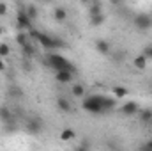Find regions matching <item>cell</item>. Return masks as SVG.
<instances>
[{
    "instance_id": "603a6c76",
    "label": "cell",
    "mask_w": 152,
    "mask_h": 151,
    "mask_svg": "<svg viewBox=\"0 0 152 151\" xmlns=\"http://www.w3.org/2000/svg\"><path fill=\"white\" fill-rule=\"evenodd\" d=\"M9 53H11V50H9V46H7L5 43H2V44H0V59H2V57H7Z\"/></svg>"
},
{
    "instance_id": "4fadbf2b",
    "label": "cell",
    "mask_w": 152,
    "mask_h": 151,
    "mask_svg": "<svg viewBox=\"0 0 152 151\" xmlns=\"http://www.w3.org/2000/svg\"><path fill=\"white\" fill-rule=\"evenodd\" d=\"M57 107L62 110V112H71V103L67 98H58L57 100Z\"/></svg>"
},
{
    "instance_id": "9c48e42d",
    "label": "cell",
    "mask_w": 152,
    "mask_h": 151,
    "mask_svg": "<svg viewBox=\"0 0 152 151\" xmlns=\"http://www.w3.org/2000/svg\"><path fill=\"white\" fill-rule=\"evenodd\" d=\"M96 50H97L101 55H108V53H110V43L104 41V39H99V41L96 43Z\"/></svg>"
},
{
    "instance_id": "7a4b0ae2",
    "label": "cell",
    "mask_w": 152,
    "mask_h": 151,
    "mask_svg": "<svg viewBox=\"0 0 152 151\" xmlns=\"http://www.w3.org/2000/svg\"><path fill=\"white\" fill-rule=\"evenodd\" d=\"M30 38L34 39V41H37L41 43L44 48H48V50H53V48H60L62 44H64V41H60V39L57 38H51V36H48V34H44V32H37V30H30Z\"/></svg>"
},
{
    "instance_id": "83f0119b",
    "label": "cell",
    "mask_w": 152,
    "mask_h": 151,
    "mask_svg": "<svg viewBox=\"0 0 152 151\" xmlns=\"http://www.w3.org/2000/svg\"><path fill=\"white\" fill-rule=\"evenodd\" d=\"M145 148H147V150H151V151H152V139H149V141L145 142Z\"/></svg>"
},
{
    "instance_id": "5b68a950",
    "label": "cell",
    "mask_w": 152,
    "mask_h": 151,
    "mask_svg": "<svg viewBox=\"0 0 152 151\" xmlns=\"http://www.w3.org/2000/svg\"><path fill=\"white\" fill-rule=\"evenodd\" d=\"M16 23H18V29H23V30H30V29H32V20L27 16L25 9H23V11H18Z\"/></svg>"
},
{
    "instance_id": "7c38bea8",
    "label": "cell",
    "mask_w": 152,
    "mask_h": 151,
    "mask_svg": "<svg viewBox=\"0 0 152 151\" xmlns=\"http://www.w3.org/2000/svg\"><path fill=\"white\" fill-rule=\"evenodd\" d=\"M75 137H76V133L71 128H64L62 133H60V141H62V142H69V141H73Z\"/></svg>"
},
{
    "instance_id": "f1b7e54d",
    "label": "cell",
    "mask_w": 152,
    "mask_h": 151,
    "mask_svg": "<svg viewBox=\"0 0 152 151\" xmlns=\"http://www.w3.org/2000/svg\"><path fill=\"white\" fill-rule=\"evenodd\" d=\"M0 71H5V62L0 59Z\"/></svg>"
},
{
    "instance_id": "ffe728a7",
    "label": "cell",
    "mask_w": 152,
    "mask_h": 151,
    "mask_svg": "<svg viewBox=\"0 0 152 151\" xmlns=\"http://www.w3.org/2000/svg\"><path fill=\"white\" fill-rule=\"evenodd\" d=\"M25 13H27V16H28L30 20H36V18H37V7H36V5H27V7H25Z\"/></svg>"
},
{
    "instance_id": "1f68e13d",
    "label": "cell",
    "mask_w": 152,
    "mask_h": 151,
    "mask_svg": "<svg viewBox=\"0 0 152 151\" xmlns=\"http://www.w3.org/2000/svg\"><path fill=\"white\" fill-rule=\"evenodd\" d=\"M151 18H152V11H151Z\"/></svg>"
},
{
    "instance_id": "277c9868",
    "label": "cell",
    "mask_w": 152,
    "mask_h": 151,
    "mask_svg": "<svg viewBox=\"0 0 152 151\" xmlns=\"http://www.w3.org/2000/svg\"><path fill=\"white\" fill-rule=\"evenodd\" d=\"M134 27L138 30H149V29H152L151 14H136L134 16Z\"/></svg>"
},
{
    "instance_id": "ac0fdd59",
    "label": "cell",
    "mask_w": 152,
    "mask_h": 151,
    "mask_svg": "<svg viewBox=\"0 0 152 151\" xmlns=\"http://www.w3.org/2000/svg\"><path fill=\"white\" fill-rule=\"evenodd\" d=\"M71 93H73V96H76V98H83L85 96V87L81 84H75L73 89H71Z\"/></svg>"
},
{
    "instance_id": "e0dca14e",
    "label": "cell",
    "mask_w": 152,
    "mask_h": 151,
    "mask_svg": "<svg viewBox=\"0 0 152 151\" xmlns=\"http://www.w3.org/2000/svg\"><path fill=\"white\" fill-rule=\"evenodd\" d=\"M88 14H90V16L103 14V11H101V4H99V2H92V4H90V7H88Z\"/></svg>"
},
{
    "instance_id": "7402d4cb",
    "label": "cell",
    "mask_w": 152,
    "mask_h": 151,
    "mask_svg": "<svg viewBox=\"0 0 152 151\" xmlns=\"http://www.w3.org/2000/svg\"><path fill=\"white\" fill-rule=\"evenodd\" d=\"M9 96H12V98H21V96H23V91H21L20 87H16V85H11V87H9Z\"/></svg>"
},
{
    "instance_id": "4dcf8cb0",
    "label": "cell",
    "mask_w": 152,
    "mask_h": 151,
    "mask_svg": "<svg viewBox=\"0 0 152 151\" xmlns=\"http://www.w3.org/2000/svg\"><path fill=\"white\" fill-rule=\"evenodd\" d=\"M0 34H2V27H0Z\"/></svg>"
},
{
    "instance_id": "3957f363",
    "label": "cell",
    "mask_w": 152,
    "mask_h": 151,
    "mask_svg": "<svg viewBox=\"0 0 152 151\" xmlns=\"http://www.w3.org/2000/svg\"><path fill=\"white\" fill-rule=\"evenodd\" d=\"M83 110L88 114H101L103 112V96L99 94H92V96H87L81 103Z\"/></svg>"
},
{
    "instance_id": "d4e9b609",
    "label": "cell",
    "mask_w": 152,
    "mask_h": 151,
    "mask_svg": "<svg viewBox=\"0 0 152 151\" xmlns=\"http://www.w3.org/2000/svg\"><path fill=\"white\" fill-rule=\"evenodd\" d=\"M88 150H90V146H88L87 142H83V144H80V146H78L75 151H88Z\"/></svg>"
},
{
    "instance_id": "f546056e",
    "label": "cell",
    "mask_w": 152,
    "mask_h": 151,
    "mask_svg": "<svg viewBox=\"0 0 152 151\" xmlns=\"http://www.w3.org/2000/svg\"><path fill=\"white\" fill-rule=\"evenodd\" d=\"M142 151H151V150H147V148H145V146H143V148H142Z\"/></svg>"
},
{
    "instance_id": "d6986e66",
    "label": "cell",
    "mask_w": 152,
    "mask_h": 151,
    "mask_svg": "<svg viewBox=\"0 0 152 151\" xmlns=\"http://www.w3.org/2000/svg\"><path fill=\"white\" fill-rule=\"evenodd\" d=\"M113 94L117 100H122V98H126L127 96V89L126 87H122V85H118V87H113Z\"/></svg>"
},
{
    "instance_id": "5bb4252c",
    "label": "cell",
    "mask_w": 152,
    "mask_h": 151,
    "mask_svg": "<svg viewBox=\"0 0 152 151\" xmlns=\"http://www.w3.org/2000/svg\"><path fill=\"white\" fill-rule=\"evenodd\" d=\"M16 41H18V44H20L21 48H27L28 44H32V43H30V39H28V36H27L25 32H18V36H16Z\"/></svg>"
},
{
    "instance_id": "9a60e30c",
    "label": "cell",
    "mask_w": 152,
    "mask_h": 151,
    "mask_svg": "<svg viewBox=\"0 0 152 151\" xmlns=\"http://www.w3.org/2000/svg\"><path fill=\"white\" fill-rule=\"evenodd\" d=\"M53 18H55L57 21H64V20L67 18V11H66L64 7H57V9L53 11Z\"/></svg>"
},
{
    "instance_id": "ba28073f",
    "label": "cell",
    "mask_w": 152,
    "mask_h": 151,
    "mask_svg": "<svg viewBox=\"0 0 152 151\" xmlns=\"http://www.w3.org/2000/svg\"><path fill=\"white\" fill-rule=\"evenodd\" d=\"M73 73H69V71H57L55 73V78H57V82H60V84H69V82H73Z\"/></svg>"
},
{
    "instance_id": "6da1fadb",
    "label": "cell",
    "mask_w": 152,
    "mask_h": 151,
    "mask_svg": "<svg viewBox=\"0 0 152 151\" xmlns=\"http://www.w3.org/2000/svg\"><path fill=\"white\" fill-rule=\"evenodd\" d=\"M48 64L55 70V71H69V73H73L75 75L76 68L66 59V57H62V55H58V53H51V55H48Z\"/></svg>"
},
{
    "instance_id": "44dd1931",
    "label": "cell",
    "mask_w": 152,
    "mask_h": 151,
    "mask_svg": "<svg viewBox=\"0 0 152 151\" xmlns=\"http://www.w3.org/2000/svg\"><path fill=\"white\" fill-rule=\"evenodd\" d=\"M104 23V14H97V16H90V25L94 27H99Z\"/></svg>"
},
{
    "instance_id": "52a82bcc",
    "label": "cell",
    "mask_w": 152,
    "mask_h": 151,
    "mask_svg": "<svg viewBox=\"0 0 152 151\" xmlns=\"http://www.w3.org/2000/svg\"><path fill=\"white\" fill-rule=\"evenodd\" d=\"M120 112L124 114V115H133V114L138 112V105H136V101H127V103H124L122 105V109H120Z\"/></svg>"
},
{
    "instance_id": "8fae6325",
    "label": "cell",
    "mask_w": 152,
    "mask_h": 151,
    "mask_svg": "<svg viewBox=\"0 0 152 151\" xmlns=\"http://www.w3.org/2000/svg\"><path fill=\"white\" fill-rule=\"evenodd\" d=\"M117 107V100L115 98H106L103 96V112H110Z\"/></svg>"
},
{
    "instance_id": "2e32d148",
    "label": "cell",
    "mask_w": 152,
    "mask_h": 151,
    "mask_svg": "<svg viewBox=\"0 0 152 151\" xmlns=\"http://www.w3.org/2000/svg\"><path fill=\"white\" fill-rule=\"evenodd\" d=\"M0 119L4 123H11L12 121V114H11V110L7 107H0Z\"/></svg>"
},
{
    "instance_id": "cb8c5ba5",
    "label": "cell",
    "mask_w": 152,
    "mask_h": 151,
    "mask_svg": "<svg viewBox=\"0 0 152 151\" xmlns=\"http://www.w3.org/2000/svg\"><path fill=\"white\" fill-rule=\"evenodd\" d=\"M140 119H142V121H147V123L152 121V110H143L142 115H140Z\"/></svg>"
},
{
    "instance_id": "4316f807",
    "label": "cell",
    "mask_w": 152,
    "mask_h": 151,
    "mask_svg": "<svg viewBox=\"0 0 152 151\" xmlns=\"http://www.w3.org/2000/svg\"><path fill=\"white\" fill-rule=\"evenodd\" d=\"M143 55H145L147 59H152V46H149V48L145 50V53H143Z\"/></svg>"
},
{
    "instance_id": "484cf974",
    "label": "cell",
    "mask_w": 152,
    "mask_h": 151,
    "mask_svg": "<svg viewBox=\"0 0 152 151\" xmlns=\"http://www.w3.org/2000/svg\"><path fill=\"white\" fill-rule=\"evenodd\" d=\"M0 14H2V16L7 14V5H5L4 2H0Z\"/></svg>"
},
{
    "instance_id": "30bf717a",
    "label": "cell",
    "mask_w": 152,
    "mask_h": 151,
    "mask_svg": "<svg viewBox=\"0 0 152 151\" xmlns=\"http://www.w3.org/2000/svg\"><path fill=\"white\" fill-rule=\"evenodd\" d=\"M133 64H134L136 70H145V68H147V57H145L143 53H140V55H136V57L133 59Z\"/></svg>"
},
{
    "instance_id": "8992f818",
    "label": "cell",
    "mask_w": 152,
    "mask_h": 151,
    "mask_svg": "<svg viewBox=\"0 0 152 151\" xmlns=\"http://www.w3.org/2000/svg\"><path fill=\"white\" fill-rule=\"evenodd\" d=\"M25 128H27V132H28V133H39L42 126H41V121H39L37 117H30V119L27 121Z\"/></svg>"
}]
</instances>
